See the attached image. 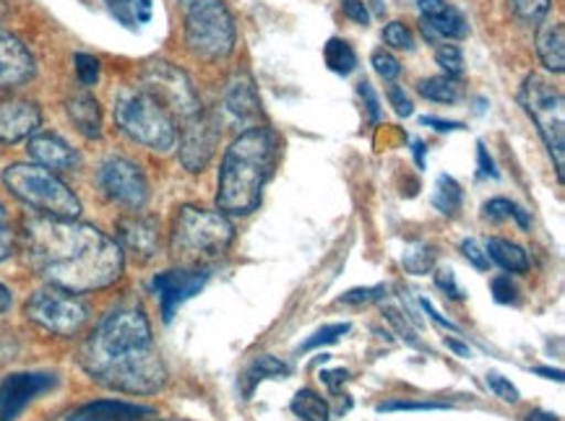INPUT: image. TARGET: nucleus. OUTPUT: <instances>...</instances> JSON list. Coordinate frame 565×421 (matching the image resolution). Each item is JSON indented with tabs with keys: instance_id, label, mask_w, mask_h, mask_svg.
<instances>
[{
	"instance_id": "f257e3e1",
	"label": "nucleus",
	"mask_w": 565,
	"mask_h": 421,
	"mask_svg": "<svg viewBox=\"0 0 565 421\" xmlns=\"http://www.w3.org/2000/svg\"><path fill=\"white\" fill-rule=\"evenodd\" d=\"M24 256L50 287L71 294L113 287L122 276L126 256L105 231L78 219L34 216L21 231Z\"/></svg>"
},
{
	"instance_id": "f03ea898",
	"label": "nucleus",
	"mask_w": 565,
	"mask_h": 421,
	"mask_svg": "<svg viewBox=\"0 0 565 421\" xmlns=\"http://www.w3.org/2000/svg\"><path fill=\"white\" fill-rule=\"evenodd\" d=\"M78 361L94 382L126 396H154L168 382L151 325L136 307L110 312L86 338Z\"/></svg>"
},
{
	"instance_id": "7ed1b4c3",
	"label": "nucleus",
	"mask_w": 565,
	"mask_h": 421,
	"mask_svg": "<svg viewBox=\"0 0 565 421\" xmlns=\"http://www.w3.org/2000/svg\"><path fill=\"white\" fill-rule=\"evenodd\" d=\"M279 141L271 128L256 126L241 133L224 151L216 180V210L224 216H248L258 208L264 187L277 164Z\"/></svg>"
},
{
	"instance_id": "20e7f679",
	"label": "nucleus",
	"mask_w": 565,
	"mask_h": 421,
	"mask_svg": "<svg viewBox=\"0 0 565 421\" xmlns=\"http://www.w3.org/2000/svg\"><path fill=\"white\" fill-rule=\"evenodd\" d=\"M235 239V227L222 210L183 206L178 210L170 235V252L183 268H201L222 258Z\"/></svg>"
},
{
	"instance_id": "39448f33",
	"label": "nucleus",
	"mask_w": 565,
	"mask_h": 421,
	"mask_svg": "<svg viewBox=\"0 0 565 421\" xmlns=\"http://www.w3.org/2000/svg\"><path fill=\"white\" fill-rule=\"evenodd\" d=\"M115 122L128 138L159 154L178 147V122L172 112L143 86H128L115 99Z\"/></svg>"
},
{
	"instance_id": "423d86ee",
	"label": "nucleus",
	"mask_w": 565,
	"mask_h": 421,
	"mask_svg": "<svg viewBox=\"0 0 565 421\" xmlns=\"http://www.w3.org/2000/svg\"><path fill=\"white\" fill-rule=\"evenodd\" d=\"M6 191L24 206L38 210V216H50V219H78L82 214V201L76 198L74 191L57 177L55 172L45 170L40 164H11L6 166L3 174Z\"/></svg>"
},
{
	"instance_id": "0eeeda50",
	"label": "nucleus",
	"mask_w": 565,
	"mask_h": 421,
	"mask_svg": "<svg viewBox=\"0 0 565 421\" xmlns=\"http://www.w3.org/2000/svg\"><path fill=\"white\" fill-rule=\"evenodd\" d=\"M185 45L201 61L216 63L235 53V19L222 0H178Z\"/></svg>"
},
{
	"instance_id": "6e6552de",
	"label": "nucleus",
	"mask_w": 565,
	"mask_h": 421,
	"mask_svg": "<svg viewBox=\"0 0 565 421\" xmlns=\"http://www.w3.org/2000/svg\"><path fill=\"white\" fill-rule=\"evenodd\" d=\"M521 105L534 126H537L542 141L553 156L555 174L563 183V170H565V99L557 86L547 82L545 76H526L524 86L519 94Z\"/></svg>"
},
{
	"instance_id": "1a4fd4ad",
	"label": "nucleus",
	"mask_w": 565,
	"mask_h": 421,
	"mask_svg": "<svg viewBox=\"0 0 565 421\" xmlns=\"http://www.w3.org/2000/svg\"><path fill=\"white\" fill-rule=\"evenodd\" d=\"M24 315L42 331L55 333V336H76L89 321V307L76 294L50 287L29 296Z\"/></svg>"
},
{
	"instance_id": "9d476101",
	"label": "nucleus",
	"mask_w": 565,
	"mask_h": 421,
	"mask_svg": "<svg viewBox=\"0 0 565 421\" xmlns=\"http://www.w3.org/2000/svg\"><path fill=\"white\" fill-rule=\"evenodd\" d=\"M141 86L151 97H157L164 107L172 112V118L188 120L195 112H201V101L195 97V89L183 71L175 68L172 63L164 61H151L147 63L141 74Z\"/></svg>"
},
{
	"instance_id": "9b49d317",
	"label": "nucleus",
	"mask_w": 565,
	"mask_h": 421,
	"mask_svg": "<svg viewBox=\"0 0 565 421\" xmlns=\"http://www.w3.org/2000/svg\"><path fill=\"white\" fill-rule=\"evenodd\" d=\"M97 185L107 198L122 208L141 210L149 201V180L136 162L126 156H110L99 164Z\"/></svg>"
},
{
	"instance_id": "f8f14e48",
	"label": "nucleus",
	"mask_w": 565,
	"mask_h": 421,
	"mask_svg": "<svg viewBox=\"0 0 565 421\" xmlns=\"http://www.w3.org/2000/svg\"><path fill=\"white\" fill-rule=\"evenodd\" d=\"M220 126H216L214 115L195 112L193 118L183 122V133L178 136L180 149V164L188 172H204L209 162H212L216 143H220Z\"/></svg>"
},
{
	"instance_id": "ddd939ff",
	"label": "nucleus",
	"mask_w": 565,
	"mask_h": 421,
	"mask_svg": "<svg viewBox=\"0 0 565 421\" xmlns=\"http://www.w3.org/2000/svg\"><path fill=\"white\" fill-rule=\"evenodd\" d=\"M209 273L204 268H172V271H162L151 279V292L157 294L159 310H162V321L170 323L175 317L178 307L191 300L206 287Z\"/></svg>"
},
{
	"instance_id": "4468645a",
	"label": "nucleus",
	"mask_w": 565,
	"mask_h": 421,
	"mask_svg": "<svg viewBox=\"0 0 565 421\" xmlns=\"http://www.w3.org/2000/svg\"><path fill=\"white\" fill-rule=\"evenodd\" d=\"M57 385L50 373H13L0 382V421H13L34 398Z\"/></svg>"
},
{
	"instance_id": "2eb2a0df",
	"label": "nucleus",
	"mask_w": 565,
	"mask_h": 421,
	"mask_svg": "<svg viewBox=\"0 0 565 421\" xmlns=\"http://www.w3.org/2000/svg\"><path fill=\"white\" fill-rule=\"evenodd\" d=\"M122 256H130L139 263H149L159 252V222L147 214H128L118 222V239Z\"/></svg>"
},
{
	"instance_id": "dca6fc26",
	"label": "nucleus",
	"mask_w": 565,
	"mask_h": 421,
	"mask_svg": "<svg viewBox=\"0 0 565 421\" xmlns=\"http://www.w3.org/2000/svg\"><path fill=\"white\" fill-rule=\"evenodd\" d=\"M34 55L9 29H0V91L17 89L34 76Z\"/></svg>"
},
{
	"instance_id": "f3484780",
	"label": "nucleus",
	"mask_w": 565,
	"mask_h": 421,
	"mask_svg": "<svg viewBox=\"0 0 565 421\" xmlns=\"http://www.w3.org/2000/svg\"><path fill=\"white\" fill-rule=\"evenodd\" d=\"M419 19H423L425 34L444 40L469 37V21L448 0H417Z\"/></svg>"
},
{
	"instance_id": "a211bd4d",
	"label": "nucleus",
	"mask_w": 565,
	"mask_h": 421,
	"mask_svg": "<svg viewBox=\"0 0 565 421\" xmlns=\"http://www.w3.org/2000/svg\"><path fill=\"white\" fill-rule=\"evenodd\" d=\"M42 112L29 99L0 101V143H19L38 133Z\"/></svg>"
},
{
	"instance_id": "6ab92c4d",
	"label": "nucleus",
	"mask_w": 565,
	"mask_h": 421,
	"mask_svg": "<svg viewBox=\"0 0 565 421\" xmlns=\"http://www.w3.org/2000/svg\"><path fill=\"white\" fill-rule=\"evenodd\" d=\"M26 151H29V156L34 159V164L45 166V170H50V172H68L78 164L76 149L57 133L29 136Z\"/></svg>"
},
{
	"instance_id": "aec40b11",
	"label": "nucleus",
	"mask_w": 565,
	"mask_h": 421,
	"mask_svg": "<svg viewBox=\"0 0 565 421\" xmlns=\"http://www.w3.org/2000/svg\"><path fill=\"white\" fill-rule=\"evenodd\" d=\"M154 417L149 406L126 401H94L71 413L68 421H143Z\"/></svg>"
},
{
	"instance_id": "412c9836",
	"label": "nucleus",
	"mask_w": 565,
	"mask_h": 421,
	"mask_svg": "<svg viewBox=\"0 0 565 421\" xmlns=\"http://www.w3.org/2000/svg\"><path fill=\"white\" fill-rule=\"evenodd\" d=\"M224 110H227L230 118L237 122H248L253 118H258L260 99L256 84H253L245 74H237L230 82L227 91H224Z\"/></svg>"
},
{
	"instance_id": "4be33fe9",
	"label": "nucleus",
	"mask_w": 565,
	"mask_h": 421,
	"mask_svg": "<svg viewBox=\"0 0 565 421\" xmlns=\"http://www.w3.org/2000/svg\"><path fill=\"white\" fill-rule=\"evenodd\" d=\"M65 112H68L74 128L84 138H99L103 136V110H99V101L92 97L89 91H76L71 94L65 101Z\"/></svg>"
},
{
	"instance_id": "5701e85b",
	"label": "nucleus",
	"mask_w": 565,
	"mask_h": 421,
	"mask_svg": "<svg viewBox=\"0 0 565 421\" xmlns=\"http://www.w3.org/2000/svg\"><path fill=\"white\" fill-rule=\"evenodd\" d=\"M537 55L553 74L565 71V32L561 21H542L537 32Z\"/></svg>"
},
{
	"instance_id": "b1692460",
	"label": "nucleus",
	"mask_w": 565,
	"mask_h": 421,
	"mask_svg": "<svg viewBox=\"0 0 565 421\" xmlns=\"http://www.w3.org/2000/svg\"><path fill=\"white\" fill-rule=\"evenodd\" d=\"M484 250H488L490 263L501 266L503 271H509V273H526L529 271L526 250L519 248V245L511 242V239L492 237L490 242L484 245Z\"/></svg>"
},
{
	"instance_id": "393cba45",
	"label": "nucleus",
	"mask_w": 565,
	"mask_h": 421,
	"mask_svg": "<svg viewBox=\"0 0 565 421\" xmlns=\"http://www.w3.org/2000/svg\"><path fill=\"white\" fill-rule=\"evenodd\" d=\"M105 9L110 17L126 29L147 26L154 17V6L151 0H105Z\"/></svg>"
},
{
	"instance_id": "a878e982",
	"label": "nucleus",
	"mask_w": 565,
	"mask_h": 421,
	"mask_svg": "<svg viewBox=\"0 0 565 421\" xmlns=\"http://www.w3.org/2000/svg\"><path fill=\"white\" fill-rule=\"evenodd\" d=\"M323 63L329 65V71H334L337 76H350L358 68V53L350 42L342 37H331L323 45Z\"/></svg>"
},
{
	"instance_id": "bb28decb",
	"label": "nucleus",
	"mask_w": 565,
	"mask_h": 421,
	"mask_svg": "<svg viewBox=\"0 0 565 421\" xmlns=\"http://www.w3.org/2000/svg\"><path fill=\"white\" fill-rule=\"evenodd\" d=\"M417 91L423 94L425 99L436 101V105H456L461 99V84L451 76H433V78H423L417 84Z\"/></svg>"
},
{
	"instance_id": "cd10ccee",
	"label": "nucleus",
	"mask_w": 565,
	"mask_h": 421,
	"mask_svg": "<svg viewBox=\"0 0 565 421\" xmlns=\"http://www.w3.org/2000/svg\"><path fill=\"white\" fill-rule=\"evenodd\" d=\"M292 413L302 421H331V409L326 398L310 388L297 390L292 398Z\"/></svg>"
},
{
	"instance_id": "c85d7f7f",
	"label": "nucleus",
	"mask_w": 565,
	"mask_h": 421,
	"mask_svg": "<svg viewBox=\"0 0 565 421\" xmlns=\"http://www.w3.org/2000/svg\"><path fill=\"white\" fill-rule=\"evenodd\" d=\"M430 201L433 206H436V210H440L444 216H456L463 203V191L451 174H440L436 180V191H433Z\"/></svg>"
},
{
	"instance_id": "c756f323",
	"label": "nucleus",
	"mask_w": 565,
	"mask_h": 421,
	"mask_svg": "<svg viewBox=\"0 0 565 421\" xmlns=\"http://www.w3.org/2000/svg\"><path fill=\"white\" fill-rule=\"evenodd\" d=\"M289 367L285 365V361H279L277 357H271V354H264V357H256L253 359V365L245 369L243 375V382H245V396H253V388L260 380H269V377H277V375H287Z\"/></svg>"
},
{
	"instance_id": "7c9ffc66",
	"label": "nucleus",
	"mask_w": 565,
	"mask_h": 421,
	"mask_svg": "<svg viewBox=\"0 0 565 421\" xmlns=\"http://www.w3.org/2000/svg\"><path fill=\"white\" fill-rule=\"evenodd\" d=\"M436 258H438V252H436V248H433V245L412 242V245H407V250H404L402 263H404V268H407V273L425 276L427 271H433V266H436Z\"/></svg>"
},
{
	"instance_id": "2f4dec72",
	"label": "nucleus",
	"mask_w": 565,
	"mask_h": 421,
	"mask_svg": "<svg viewBox=\"0 0 565 421\" xmlns=\"http://www.w3.org/2000/svg\"><path fill=\"white\" fill-rule=\"evenodd\" d=\"M484 219L490 222H505V219H516V224L521 229H529V224H532V219H529V214L521 206H516V203L509 201V198H492L484 203Z\"/></svg>"
},
{
	"instance_id": "473e14b6",
	"label": "nucleus",
	"mask_w": 565,
	"mask_h": 421,
	"mask_svg": "<svg viewBox=\"0 0 565 421\" xmlns=\"http://www.w3.org/2000/svg\"><path fill=\"white\" fill-rule=\"evenodd\" d=\"M511 6H513V11H516V17L524 21V24L537 26L547 19L553 0H511Z\"/></svg>"
},
{
	"instance_id": "72a5a7b5",
	"label": "nucleus",
	"mask_w": 565,
	"mask_h": 421,
	"mask_svg": "<svg viewBox=\"0 0 565 421\" xmlns=\"http://www.w3.org/2000/svg\"><path fill=\"white\" fill-rule=\"evenodd\" d=\"M344 333H350V323H329V325H323V328H318L313 336H310L306 344L300 346V352H313V348L337 344V341H342Z\"/></svg>"
},
{
	"instance_id": "f704fd0d",
	"label": "nucleus",
	"mask_w": 565,
	"mask_h": 421,
	"mask_svg": "<svg viewBox=\"0 0 565 421\" xmlns=\"http://www.w3.org/2000/svg\"><path fill=\"white\" fill-rule=\"evenodd\" d=\"M436 63L446 71V76L461 78L463 76V53L459 45H438L436 47Z\"/></svg>"
},
{
	"instance_id": "c9c22d12",
	"label": "nucleus",
	"mask_w": 565,
	"mask_h": 421,
	"mask_svg": "<svg viewBox=\"0 0 565 421\" xmlns=\"http://www.w3.org/2000/svg\"><path fill=\"white\" fill-rule=\"evenodd\" d=\"M74 65H76V78L84 89H89L99 82V61L89 53H76L74 55Z\"/></svg>"
},
{
	"instance_id": "e433bc0d",
	"label": "nucleus",
	"mask_w": 565,
	"mask_h": 421,
	"mask_svg": "<svg viewBox=\"0 0 565 421\" xmlns=\"http://www.w3.org/2000/svg\"><path fill=\"white\" fill-rule=\"evenodd\" d=\"M383 42L394 50H412L415 47V40H412V32L407 24L402 21H391V24L383 26Z\"/></svg>"
},
{
	"instance_id": "4c0bfd02",
	"label": "nucleus",
	"mask_w": 565,
	"mask_h": 421,
	"mask_svg": "<svg viewBox=\"0 0 565 421\" xmlns=\"http://www.w3.org/2000/svg\"><path fill=\"white\" fill-rule=\"evenodd\" d=\"M373 68H375V74H379L383 82H388V84H394L398 74H402V63H398L391 53H386V50H375Z\"/></svg>"
},
{
	"instance_id": "58836bf2",
	"label": "nucleus",
	"mask_w": 565,
	"mask_h": 421,
	"mask_svg": "<svg viewBox=\"0 0 565 421\" xmlns=\"http://www.w3.org/2000/svg\"><path fill=\"white\" fill-rule=\"evenodd\" d=\"M448 403L436 401H386L379 406V413H394V411H448Z\"/></svg>"
},
{
	"instance_id": "ea45409f",
	"label": "nucleus",
	"mask_w": 565,
	"mask_h": 421,
	"mask_svg": "<svg viewBox=\"0 0 565 421\" xmlns=\"http://www.w3.org/2000/svg\"><path fill=\"white\" fill-rule=\"evenodd\" d=\"M490 292H492V300L498 304H516L519 302V287L513 284L511 276H495V279L490 281Z\"/></svg>"
},
{
	"instance_id": "a19ab883",
	"label": "nucleus",
	"mask_w": 565,
	"mask_h": 421,
	"mask_svg": "<svg viewBox=\"0 0 565 421\" xmlns=\"http://www.w3.org/2000/svg\"><path fill=\"white\" fill-rule=\"evenodd\" d=\"M484 382H488V388L492 390V393H495L498 398H501V401H505V403H519V388L516 385H513L509 377H503V375H498V373H490L488 377H484Z\"/></svg>"
},
{
	"instance_id": "79ce46f5",
	"label": "nucleus",
	"mask_w": 565,
	"mask_h": 421,
	"mask_svg": "<svg viewBox=\"0 0 565 421\" xmlns=\"http://www.w3.org/2000/svg\"><path fill=\"white\" fill-rule=\"evenodd\" d=\"M386 296V287H360V289H350L339 296L342 304H367V302H379Z\"/></svg>"
},
{
	"instance_id": "37998d69",
	"label": "nucleus",
	"mask_w": 565,
	"mask_h": 421,
	"mask_svg": "<svg viewBox=\"0 0 565 421\" xmlns=\"http://www.w3.org/2000/svg\"><path fill=\"white\" fill-rule=\"evenodd\" d=\"M461 256L472 263L477 271H488L490 268V258H488V250L482 248L477 239H463L461 242Z\"/></svg>"
},
{
	"instance_id": "c03bdc74",
	"label": "nucleus",
	"mask_w": 565,
	"mask_h": 421,
	"mask_svg": "<svg viewBox=\"0 0 565 421\" xmlns=\"http://www.w3.org/2000/svg\"><path fill=\"white\" fill-rule=\"evenodd\" d=\"M436 287L456 302L463 300V289L459 287V281H456V273L451 268H440V271H436Z\"/></svg>"
},
{
	"instance_id": "a18cd8bd",
	"label": "nucleus",
	"mask_w": 565,
	"mask_h": 421,
	"mask_svg": "<svg viewBox=\"0 0 565 421\" xmlns=\"http://www.w3.org/2000/svg\"><path fill=\"white\" fill-rule=\"evenodd\" d=\"M388 101H391V107H394V112L398 115V118H409V115L415 112V105H412L407 91H404L398 84H388Z\"/></svg>"
},
{
	"instance_id": "49530a36",
	"label": "nucleus",
	"mask_w": 565,
	"mask_h": 421,
	"mask_svg": "<svg viewBox=\"0 0 565 421\" xmlns=\"http://www.w3.org/2000/svg\"><path fill=\"white\" fill-rule=\"evenodd\" d=\"M386 317H388V323L396 328L398 336H402V341H407V344L415 346V348L423 346V344H419V338L415 336V331L409 328V323L402 317V312L394 310V307H388V310H386Z\"/></svg>"
},
{
	"instance_id": "de8ad7c7",
	"label": "nucleus",
	"mask_w": 565,
	"mask_h": 421,
	"mask_svg": "<svg viewBox=\"0 0 565 421\" xmlns=\"http://www.w3.org/2000/svg\"><path fill=\"white\" fill-rule=\"evenodd\" d=\"M342 11L347 19L354 21V24H360V26L371 24V13H367L365 0H342Z\"/></svg>"
},
{
	"instance_id": "09e8293b",
	"label": "nucleus",
	"mask_w": 565,
	"mask_h": 421,
	"mask_svg": "<svg viewBox=\"0 0 565 421\" xmlns=\"http://www.w3.org/2000/svg\"><path fill=\"white\" fill-rule=\"evenodd\" d=\"M13 252V229L9 222V214L0 206V260H6Z\"/></svg>"
},
{
	"instance_id": "8fccbe9b",
	"label": "nucleus",
	"mask_w": 565,
	"mask_h": 421,
	"mask_svg": "<svg viewBox=\"0 0 565 421\" xmlns=\"http://www.w3.org/2000/svg\"><path fill=\"white\" fill-rule=\"evenodd\" d=\"M360 97L365 99V107H367V118H371V122H379L381 120V101L379 97H375V89L367 82H362L358 86Z\"/></svg>"
},
{
	"instance_id": "3c124183",
	"label": "nucleus",
	"mask_w": 565,
	"mask_h": 421,
	"mask_svg": "<svg viewBox=\"0 0 565 421\" xmlns=\"http://www.w3.org/2000/svg\"><path fill=\"white\" fill-rule=\"evenodd\" d=\"M419 307H423L427 312V317H430V321L436 323V325H440V328H446V331H451V333H461L459 325H454L451 321H448V317L440 315V312L436 310V304L427 300V296H419Z\"/></svg>"
},
{
	"instance_id": "603ef678",
	"label": "nucleus",
	"mask_w": 565,
	"mask_h": 421,
	"mask_svg": "<svg viewBox=\"0 0 565 421\" xmlns=\"http://www.w3.org/2000/svg\"><path fill=\"white\" fill-rule=\"evenodd\" d=\"M350 380V373H347L344 367H339V369H323L321 373V382L326 385V388L331 390V393H337L339 388H342V385Z\"/></svg>"
},
{
	"instance_id": "864d4df0",
	"label": "nucleus",
	"mask_w": 565,
	"mask_h": 421,
	"mask_svg": "<svg viewBox=\"0 0 565 421\" xmlns=\"http://www.w3.org/2000/svg\"><path fill=\"white\" fill-rule=\"evenodd\" d=\"M477 162H480V172L484 177H498V170H495V162H492V156L488 154V149L482 147V143H477Z\"/></svg>"
},
{
	"instance_id": "5fc2aeb1",
	"label": "nucleus",
	"mask_w": 565,
	"mask_h": 421,
	"mask_svg": "<svg viewBox=\"0 0 565 421\" xmlns=\"http://www.w3.org/2000/svg\"><path fill=\"white\" fill-rule=\"evenodd\" d=\"M423 126H430L436 128L438 133H454V130H463L461 122H454V120H440V118H423L419 120Z\"/></svg>"
},
{
	"instance_id": "6e6d98bb",
	"label": "nucleus",
	"mask_w": 565,
	"mask_h": 421,
	"mask_svg": "<svg viewBox=\"0 0 565 421\" xmlns=\"http://www.w3.org/2000/svg\"><path fill=\"white\" fill-rule=\"evenodd\" d=\"M444 344L451 348V352L456 354V357H461V359H469L472 357V348H469L467 344H461V341H456V338H446Z\"/></svg>"
},
{
	"instance_id": "4d7b16f0",
	"label": "nucleus",
	"mask_w": 565,
	"mask_h": 421,
	"mask_svg": "<svg viewBox=\"0 0 565 421\" xmlns=\"http://www.w3.org/2000/svg\"><path fill=\"white\" fill-rule=\"evenodd\" d=\"M11 304H13L11 289L6 287V284H0V315H3V312H9Z\"/></svg>"
},
{
	"instance_id": "13d9d810",
	"label": "nucleus",
	"mask_w": 565,
	"mask_h": 421,
	"mask_svg": "<svg viewBox=\"0 0 565 421\" xmlns=\"http://www.w3.org/2000/svg\"><path fill=\"white\" fill-rule=\"evenodd\" d=\"M534 375H542L545 380L563 382V373H561V369H553V367H537V369H534Z\"/></svg>"
},
{
	"instance_id": "bf43d9fd",
	"label": "nucleus",
	"mask_w": 565,
	"mask_h": 421,
	"mask_svg": "<svg viewBox=\"0 0 565 421\" xmlns=\"http://www.w3.org/2000/svg\"><path fill=\"white\" fill-rule=\"evenodd\" d=\"M415 159H417V166H425V147H423V141H415Z\"/></svg>"
}]
</instances>
